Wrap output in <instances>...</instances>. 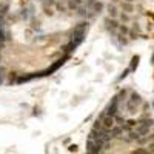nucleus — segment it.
I'll list each match as a JSON object with an SVG mask.
<instances>
[{"label":"nucleus","instance_id":"nucleus-17","mask_svg":"<svg viewBox=\"0 0 154 154\" xmlns=\"http://www.w3.org/2000/svg\"><path fill=\"white\" fill-rule=\"evenodd\" d=\"M139 60H140V57H139V56H134V57H133V60H131V70H134V68L137 66Z\"/></svg>","mask_w":154,"mask_h":154},{"label":"nucleus","instance_id":"nucleus-22","mask_svg":"<svg viewBox=\"0 0 154 154\" xmlns=\"http://www.w3.org/2000/svg\"><path fill=\"white\" fill-rule=\"evenodd\" d=\"M119 31H120V34H123V35L129 33V31H128V28H126L125 25H119Z\"/></svg>","mask_w":154,"mask_h":154},{"label":"nucleus","instance_id":"nucleus-23","mask_svg":"<svg viewBox=\"0 0 154 154\" xmlns=\"http://www.w3.org/2000/svg\"><path fill=\"white\" fill-rule=\"evenodd\" d=\"M3 79H5V70H3V66H0V85L3 83Z\"/></svg>","mask_w":154,"mask_h":154},{"label":"nucleus","instance_id":"nucleus-28","mask_svg":"<svg viewBox=\"0 0 154 154\" xmlns=\"http://www.w3.org/2000/svg\"><path fill=\"white\" fill-rule=\"evenodd\" d=\"M136 37H137V34H136L134 31H133V33H131V39H136Z\"/></svg>","mask_w":154,"mask_h":154},{"label":"nucleus","instance_id":"nucleus-10","mask_svg":"<svg viewBox=\"0 0 154 154\" xmlns=\"http://www.w3.org/2000/svg\"><path fill=\"white\" fill-rule=\"evenodd\" d=\"M62 65H63V60L60 59V60H57V62H56V63H54V65L51 66V68H49V70H46L45 72H42V74H40V76H49V74H51V72H54L56 70H59V68H60Z\"/></svg>","mask_w":154,"mask_h":154},{"label":"nucleus","instance_id":"nucleus-24","mask_svg":"<svg viewBox=\"0 0 154 154\" xmlns=\"http://www.w3.org/2000/svg\"><path fill=\"white\" fill-rule=\"evenodd\" d=\"M96 2H97V0H87V8H88V10H91Z\"/></svg>","mask_w":154,"mask_h":154},{"label":"nucleus","instance_id":"nucleus-29","mask_svg":"<svg viewBox=\"0 0 154 154\" xmlns=\"http://www.w3.org/2000/svg\"><path fill=\"white\" fill-rule=\"evenodd\" d=\"M125 2H129L131 3V2H134V0H125Z\"/></svg>","mask_w":154,"mask_h":154},{"label":"nucleus","instance_id":"nucleus-1","mask_svg":"<svg viewBox=\"0 0 154 154\" xmlns=\"http://www.w3.org/2000/svg\"><path fill=\"white\" fill-rule=\"evenodd\" d=\"M87 29H88V23H79L74 28V31H72V39H71V42H74L77 46H79L80 43H82V40L85 37V34H87Z\"/></svg>","mask_w":154,"mask_h":154},{"label":"nucleus","instance_id":"nucleus-26","mask_svg":"<svg viewBox=\"0 0 154 154\" xmlns=\"http://www.w3.org/2000/svg\"><path fill=\"white\" fill-rule=\"evenodd\" d=\"M16 77H17V72H11V77H10V82H16Z\"/></svg>","mask_w":154,"mask_h":154},{"label":"nucleus","instance_id":"nucleus-7","mask_svg":"<svg viewBox=\"0 0 154 154\" xmlns=\"http://www.w3.org/2000/svg\"><path fill=\"white\" fill-rule=\"evenodd\" d=\"M66 6L70 11H77L79 6H82V0H66Z\"/></svg>","mask_w":154,"mask_h":154},{"label":"nucleus","instance_id":"nucleus-20","mask_svg":"<svg viewBox=\"0 0 154 154\" xmlns=\"http://www.w3.org/2000/svg\"><path fill=\"white\" fill-rule=\"evenodd\" d=\"M133 126H136V122L134 120H128V122H126V125L123 126V129H131Z\"/></svg>","mask_w":154,"mask_h":154},{"label":"nucleus","instance_id":"nucleus-9","mask_svg":"<svg viewBox=\"0 0 154 154\" xmlns=\"http://www.w3.org/2000/svg\"><path fill=\"white\" fill-rule=\"evenodd\" d=\"M122 133H123V126H120V125H114L110 129V134H111L112 139H114V137H120Z\"/></svg>","mask_w":154,"mask_h":154},{"label":"nucleus","instance_id":"nucleus-30","mask_svg":"<svg viewBox=\"0 0 154 154\" xmlns=\"http://www.w3.org/2000/svg\"><path fill=\"white\" fill-rule=\"evenodd\" d=\"M114 2H116V0H114Z\"/></svg>","mask_w":154,"mask_h":154},{"label":"nucleus","instance_id":"nucleus-14","mask_svg":"<svg viewBox=\"0 0 154 154\" xmlns=\"http://www.w3.org/2000/svg\"><path fill=\"white\" fill-rule=\"evenodd\" d=\"M56 8H57L59 12H66L68 11V6L62 2V0H60V2H56Z\"/></svg>","mask_w":154,"mask_h":154},{"label":"nucleus","instance_id":"nucleus-13","mask_svg":"<svg viewBox=\"0 0 154 154\" xmlns=\"http://www.w3.org/2000/svg\"><path fill=\"white\" fill-rule=\"evenodd\" d=\"M108 14H110V17L111 19H114V17L117 16V8H116V5H108Z\"/></svg>","mask_w":154,"mask_h":154},{"label":"nucleus","instance_id":"nucleus-15","mask_svg":"<svg viewBox=\"0 0 154 154\" xmlns=\"http://www.w3.org/2000/svg\"><path fill=\"white\" fill-rule=\"evenodd\" d=\"M76 48H77V45H76L74 42H70V43H68L63 49H65V52H71V51H74Z\"/></svg>","mask_w":154,"mask_h":154},{"label":"nucleus","instance_id":"nucleus-11","mask_svg":"<svg viewBox=\"0 0 154 154\" xmlns=\"http://www.w3.org/2000/svg\"><path fill=\"white\" fill-rule=\"evenodd\" d=\"M102 8H103V3L97 0V2L94 3V6L91 8V12H93V14H97V12H100V11H102Z\"/></svg>","mask_w":154,"mask_h":154},{"label":"nucleus","instance_id":"nucleus-12","mask_svg":"<svg viewBox=\"0 0 154 154\" xmlns=\"http://www.w3.org/2000/svg\"><path fill=\"white\" fill-rule=\"evenodd\" d=\"M122 10H123V12H133L134 6L131 5L129 2H123V3H122Z\"/></svg>","mask_w":154,"mask_h":154},{"label":"nucleus","instance_id":"nucleus-8","mask_svg":"<svg viewBox=\"0 0 154 154\" xmlns=\"http://www.w3.org/2000/svg\"><path fill=\"white\" fill-rule=\"evenodd\" d=\"M105 25H106V29H110L114 33L116 29H119V23L114 20V19H111V17H108V19H105Z\"/></svg>","mask_w":154,"mask_h":154},{"label":"nucleus","instance_id":"nucleus-21","mask_svg":"<svg viewBox=\"0 0 154 154\" xmlns=\"http://www.w3.org/2000/svg\"><path fill=\"white\" fill-rule=\"evenodd\" d=\"M131 154H149V153L147 151V149H143V148H137V149H134Z\"/></svg>","mask_w":154,"mask_h":154},{"label":"nucleus","instance_id":"nucleus-19","mask_svg":"<svg viewBox=\"0 0 154 154\" xmlns=\"http://www.w3.org/2000/svg\"><path fill=\"white\" fill-rule=\"evenodd\" d=\"M34 76H22V77H19V80H17V82L19 83H22V82H28V80H31L33 79Z\"/></svg>","mask_w":154,"mask_h":154},{"label":"nucleus","instance_id":"nucleus-27","mask_svg":"<svg viewBox=\"0 0 154 154\" xmlns=\"http://www.w3.org/2000/svg\"><path fill=\"white\" fill-rule=\"evenodd\" d=\"M149 151H151V153H154V142H153L151 145H149Z\"/></svg>","mask_w":154,"mask_h":154},{"label":"nucleus","instance_id":"nucleus-18","mask_svg":"<svg viewBox=\"0 0 154 154\" xmlns=\"http://www.w3.org/2000/svg\"><path fill=\"white\" fill-rule=\"evenodd\" d=\"M5 42V29H3V25L0 23V45Z\"/></svg>","mask_w":154,"mask_h":154},{"label":"nucleus","instance_id":"nucleus-6","mask_svg":"<svg viewBox=\"0 0 154 154\" xmlns=\"http://www.w3.org/2000/svg\"><path fill=\"white\" fill-rule=\"evenodd\" d=\"M117 102H119V97H114V99H112V102L106 106V110H105V112H103V114L114 117V116L117 114Z\"/></svg>","mask_w":154,"mask_h":154},{"label":"nucleus","instance_id":"nucleus-16","mask_svg":"<svg viewBox=\"0 0 154 154\" xmlns=\"http://www.w3.org/2000/svg\"><path fill=\"white\" fill-rule=\"evenodd\" d=\"M77 14L82 16V17H85V16L88 14V8H87V6H79V10H77Z\"/></svg>","mask_w":154,"mask_h":154},{"label":"nucleus","instance_id":"nucleus-2","mask_svg":"<svg viewBox=\"0 0 154 154\" xmlns=\"http://www.w3.org/2000/svg\"><path fill=\"white\" fill-rule=\"evenodd\" d=\"M154 125V120L153 119H145V120H142V122H139L137 125H136V131L139 133V136L142 137V136H147L148 134V131H149V128Z\"/></svg>","mask_w":154,"mask_h":154},{"label":"nucleus","instance_id":"nucleus-4","mask_svg":"<svg viewBox=\"0 0 154 154\" xmlns=\"http://www.w3.org/2000/svg\"><path fill=\"white\" fill-rule=\"evenodd\" d=\"M87 149L89 154H100L102 149H103V145L97 140H93V139H88L87 142Z\"/></svg>","mask_w":154,"mask_h":154},{"label":"nucleus","instance_id":"nucleus-31","mask_svg":"<svg viewBox=\"0 0 154 154\" xmlns=\"http://www.w3.org/2000/svg\"><path fill=\"white\" fill-rule=\"evenodd\" d=\"M88 154H89V153H88Z\"/></svg>","mask_w":154,"mask_h":154},{"label":"nucleus","instance_id":"nucleus-25","mask_svg":"<svg viewBox=\"0 0 154 154\" xmlns=\"http://www.w3.org/2000/svg\"><path fill=\"white\" fill-rule=\"evenodd\" d=\"M120 20H122V22H128V20H129V16L122 12V14H120Z\"/></svg>","mask_w":154,"mask_h":154},{"label":"nucleus","instance_id":"nucleus-3","mask_svg":"<svg viewBox=\"0 0 154 154\" xmlns=\"http://www.w3.org/2000/svg\"><path fill=\"white\" fill-rule=\"evenodd\" d=\"M140 103H142V99H140V96H139V94H136V93H133V94H131V97L128 99V102H126L128 112L134 114V112H136V108H137Z\"/></svg>","mask_w":154,"mask_h":154},{"label":"nucleus","instance_id":"nucleus-5","mask_svg":"<svg viewBox=\"0 0 154 154\" xmlns=\"http://www.w3.org/2000/svg\"><path fill=\"white\" fill-rule=\"evenodd\" d=\"M99 120H100V125H102V128L103 129H108L110 131L112 126L116 125V122H114V117H111V116H106V114H102L100 117H99Z\"/></svg>","mask_w":154,"mask_h":154}]
</instances>
